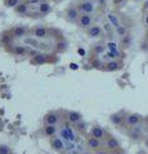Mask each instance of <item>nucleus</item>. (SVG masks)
I'll return each instance as SVG.
<instances>
[{
  "label": "nucleus",
  "instance_id": "nucleus-1",
  "mask_svg": "<svg viewBox=\"0 0 148 154\" xmlns=\"http://www.w3.org/2000/svg\"><path fill=\"white\" fill-rule=\"evenodd\" d=\"M79 11L80 13H87V14H94L95 9H97V4L94 0H83L79 3Z\"/></svg>",
  "mask_w": 148,
  "mask_h": 154
},
{
  "label": "nucleus",
  "instance_id": "nucleus-2",
  "mask_svg": "<svg viewBox=\"0 0 148 154\" xmlns=\"http://www.w3.org/2000/svg\"><path fill=\"white\" fill-rule=\"evenodd\" d=\"M94 17L93 14H87V13H81L80 14V18L77 21V26L80 28H84V30H88L90 26L94 25Z\"/></svg>",
  "mask_w": 148,
  "mask_h": 154
},
{
  "label": "nucleus",
  "instance_id": "nucleus-3",
  "mask_svg": "<svg viewBox=\"0 0 148 154\" xmlns=\"http://www.w3.org/2000/svg\"><path fill=\"white\" fill-rule=\"evenodd\" d=\"M28 33V28L23 25H18V26H14L12 30H11V36L13 38H18V40H22L23 37H26Z\"/></svg>",
  "mask_w": 148,
  "mask_h": 154
},
{
  "label": "nucleus",
  "instance_id": "nucleus-4",
  "mask_svg": "<svg viewBox=\"0 0 148 154\" xmlns=\"http://www.w3.org/2000/svg\"><path fill=\"white\" fill-rule=\"evenodd\" d=\"M31 35L35 36L36 38H39V40H46L48 35H49V31H48L46 27L41 26V25H37L31 30Z\"/></svg>",
  "mask_w": 148,
  "mask_h": 154
},
{
  "label": "nucleus",
  "instance_id": "nucleus-5",
  "mask_svg": "<svg viewBox=\"0 0 148 154\" xmlns=\"http://www.w3.org/2000/svg\"><path fill=\"white\" fill-rule=\"evenodd\" d=\"M104 148H106L108 152H116L120 149V143H118L116 137L108 136L107 135L106 139H104Z\"/></svg>",
  "mask_w": 148,
  "mask_h": 154
},
{
  "label": "nucleus",
  "instance_id": "nucleus-6",
  "mask_svg": "<svg viewBox=\"0 0 148 154\" xmlns=\"http://www.w3.org/2000/svg\"><path fill=\"white\" fill-rule=\"evenodd\" d=\"M66 122L67 123H71V125H77L81 119H83V114L77 110H68V112H66Z\"/></svg>",
  "mask_w": 148,
  "mask_h": 154
},
{
  "label": "nucleus",
  "instance_id": "nucleus-7",
  "mask_svg": "<svg viewBox=\"0 0 148 154\" xmlns=\"http://www.w3.org/2000/svg\"><path fill=\"white\" fill-rule=\"evenodd\" d=\"M80 11L77 7H68L66 9V18H67V21L70 22H77L79 18H80Z\"/></svg>",
  "mask_w": 148,
  "mask_h": 154
},
{
  "label": "nucleus",
  "instance_id": "nucleus-8",
  "mask_svg": "<svg viewBox=\"0 0 148 154\" xmlns=\"http://www.w3.org/2000/svg\"><path fill=\"white\" fill-rule=\"evenodd\" d=\"M140 122H142V117L138 113H129L125 117V125L128 127L138 126Z\"/></svg>",
  "mask_w": 148,
  "mask_h": 154
},
{
  "label": "nucleus",
  "instance_id": "nucleus-9",
  "mask_svg": "<svg viewBox=\"0 0 148 154\" xmlns=\"http://www.w3.org/2000/svg\"><path fill=\"white\" fill-rule=\"evenodd\" d=\"M44 125H58L61 122V114L57 112H49L44 116Z\"/></svg>",
  "mask_w": 148,
  "mask_h": 154
},
{
  "label": "nucleus",
  "instance_id": "nucleus-10",
  "mask_svg": "<svg viewBox=\"0 0 148 154\" xmlns=\"http://www.w3.org/2000/svg\"><path fill=\"white\" fill-rule=\"evenodd\" d=\"M87 33L90 38H98V37H102L103 36V27L102 26H98V25H93L90 26L88 30H87Z\"/></svg>",
  "mask_w": 148,
  "mask_h": 154
},
{
  "label": "nucleus",
  "instance_id": "nucleus-11",
  "mask_svg": "<svg viewBox=\"0 0 148 154\" xmlns=\"http://www.w3.org/2000/svg\"><path fill=\"white\" fill-rule=\"evenodd\" d=\"M90 136L97 137V139H99V140H103V139H106L107 132L102 126H99V125H94V126L92 127V130H90Z\"/></svg>",
  "mask_w": 148,
  "mask_h": 154
},
{
  "label": "nucleus",
  "instance_id": "nucleus-12",
  "mask_svg": "<svg viewBox=\"0 0 148 154\" xmlns=\"http://www.w3.org/2000/svg\"><path fill=\"white\" fill-rule=\"evenodd\" d=\"M11 46V53L16 57H22L27 54V46L25 44H12Z\"/></svg>",
  "mask_w": 148,
  "mask_h": 154
},
{
  "label": "nucleus",
  "instance_id": "nucleus-13",
  "mask_svg": "<svg viewBox=\"0 0 148 154\" xmlns=\"http://www.w3.org/2000/svg\"><path fill=\"white\" fill-rule=\"evenodd\" d=\"M87 148L92 152H97L102 148V140H99L97 137H93V136H89L87 139Z\"/></svg>",
  "mask_w": 148,
  "mask_h": 154
},
{
  "label": "nucleus",
  "instance_id": "nucleus-14",
  "mask_svg": "<svg viewBox=\"0 0 148 154\" xmlns=\"http://www.w3.org/2000/svg\"><path fill=\"white\" fill-rule=\"evenodd\" d=\"M22 41L26 46L34 48V49H40V46H41V40L36 38L35 36H26L22 38Z\"/></svg>",
  "mask_w": 148,
  "mask_h": 154
},
{
  "label": "nucleus",
  "instance_id": "nucleus-15",
  "mask_svg": "<svg viewBox=\"0 0 148 154\" xmlns=\"http://www.w3.org/2000/svg\"><path fill=\"white\" fill-rule=\"evenodd\" d=\"M41 132L45 137H54L58 132V127H57V125H44L41 128Z\"/></svg>",
  "mask_w": 148,
  "mask_h": 154
},
{
  "label": "nucleus",
  "instance_id": "nucleus-16",
  "mask_svg": "<svg viewBox=\"0 0 148 154\" xmlns=\"http://www.w3.org/2000/svg\"><path fill=\"white\" fill-rule=\"evenodd\" d=\"M128 136H129V139H131V140H135V141L140 140V139L143 137V131H142V128L139 127V125H138V126L131 127V128H129Z\"/></svg>",
  "mask_w": 148,
  "mask_h": 154
},
{
  "label": "nucleus",
  "instance_id": "nucleus-17",
  "mask_svg": "<svg viewBox=\"0 0 148 154\" xmlns=\"http://www.w3.org/2000/svg\"><path fill=\"white\" fill-rule=\"evenodd\" d=\"M50 146H52V149H54L55 152H59V153L65 152V143H63V140H62L61 137H55V136L52 137Z\"/></svg>",
  "mask_w": 148,
  "mask_h": 154
},
{
  "label": "nucleus",
  "instance_id": "nucleus-18",
  "mask_svg": "<svg viewBox=\"0 0 148 154\" xmlns=\"http://www.w3.org/2000/svg\"><path fill=\"white\" fill-rule=\"evenodd\" d=\"M49 60V55L45 54V53H37L35 57L31 58V63L32 64H45L46 62Z\"/></svg>",
  "mask_w": 148,
  "mask_h": 154
},
{
  "label": "nucleus",
  "instance_id": "nucleus-19",
  "mask_svg": "<svg viewBox=\"0 0 148 154\" xmlns=\"http://www.w3.org/2000/svg\"><path fill=\"white\" fill-rule=\"evenodd\" d=\"M37 12H39V14H40V17H44L45 14H48V13H50L52 12V5H50V3L49 2H40L39 4H37Z\"/></svg>",
  "mask_w": 148,
  "mask_h": 154
},
{
  "label": "nucleus",
  "instance_id": "nucleus-20",
  "mask_svg": "<svg viewBox=\"0 0 148 154\" xmlns=\"http://www.w3.org/2000/svg\"><path fill=\"white\" fill-rule=\"evenodd\" d=\"M125 117L126 116H124L122 113H113L109 116V122L115 125V126H121L125 122Z\"/></svg>",
  "mask_w": 148,
  "mask_h": 154
},
{
  "label": "nucleus",
  "instance_id": "nucleus-21",
  "mask_svg": "<svg viewBox=\"0 0 148 154\" xmlns=\"http://www.w3.org/2000/svg\"><path fill=\"white\" fill-rule=\"evenodd\" d=\"M121 67H122V64H121L118 60H116V59H111L109 62H107V63L104 64V69L108 71V72H116V71L120 69Z\"/></svg>",
  "mask_w": 148,
  "mask_h": 154
},
{
  "label": "nucleus",
  "instance_id": "nucleus-22",
  "mask_svg": "<svg viewBox=\"0 0 148 154\" xmlns=\"http://www.w3.org/2000/svg\"><path fill=\"white\" fill-rule=\"evenodd\" d=\"M106 18H107V21L111 23V25L113 26V28H116V27H118L121 25L120 23V19H118V17L113 12H109V13H107V16H106Z\"/></svg>",
  "mask_w": 148,
  "mask_h": 154
},
{
  "label": "nucleus",
  "instance_id": "nucleus-23",
  "mask_svg": "<svg viewBox=\"0 0 148 154\" xmlns=\"http://www.w3.org/2000/svg\"><path fill=\"white\" fill-rule=\"evenodd\" d=\"M14 12H16V14H18V16H25L28 12V5L26 3H20L14 8Z\"/></svg>",
  "mask_w": 148,
  "mask_h": 154
},
{
  "label": "nucleus",
  "instance_id": "nucleus-24",
  "mask_svg": "<svg viewBox=\"0 0 148 154\" xmlns=\"http://www.w3.org/2000/svg\"><path fill=\"white\" fill-rule=\"evenodd\" d=\"M106 49H107V46H106V44H95L94 46H93V53L95 55H101V54H103L104 51H106Z\"/></svg>",
  "mask_w": 148,
  "mask_h": 154
},
{
  "label": "nucleus",
  "instance_id": "nucleus-25",
  "mask_svg": "<svg viewBox=\"0 0 148 154\" xmlns=\"http://www.w3.org/2000/svg\"><path fill=\"white\" fill-rule=\"evenodd\" d=\"M115 33H116L118 37H124V36L128 35V28L124 26V25H120L118 27L115 28Z\"/></svg>",
  "mask_w": 148,
  "mask_h": 154
},
{
  "label": "nucleus",
  "instance_id": "nucleus-26",
  "mask_svg": "<svg viewBox=\"0 0 148 154\" xmlns=\"http://www.w3.org/2000/svg\"><path fill=\"white\" fill-rule=\"evenodd\" d=\"M55 49H57V51H66L67 50V42L66 41H58L55 44Z\"/></svg>",
  "mask_w": 148,
  "mask_h": 154
},
{
  "label": "nucleus",
  "instance_id": "nucleus-27",
  "mask_svg": "<svg viewBox=\"0 0 148 154\" xmlns=\"http://www.w3.org/2000/svg\"><path fill=\"white\" fill-rule=\"evenodd\" d=\"M106 46H107V49L109 51H113V53H116V54H118V51H117V44L115 41H108L107 44H106Z\"/></svg>",
  "mask_w": 148,
  "mask_h": 154
},
{
  "label": "nucleus",
  "instance_id": "nucleus-28",
  "mask_svg": "<svg viewBox=\"0 0 148 154\" xmlns=\"http://www.w3.org/2000/svg\"><path fill=\"white\" fill-rule=\"evenodd\" d=\"M4 4L8 8H16L20 4V0H4Z\"/></svg>",
  "mask_w": 148,
  "mask_h": 154
},
{
  "label": "nucleus",
  "instance_id": "nucleus-29",
  "mask_svg": "<svg viewBox=\"0 0 148 154\" xmlns=\"http://www.w3.org/2000/svg\"><path fill=\"white\" fill-rule=\"evenodd\" d=\"M112 30H113V26H112L108 21H104V22H103V31H106L107 33H111Z\"/></svg>",
  "mask_w": 148,
  "mask_h": 154
},
{
  "label": "nucleus",
  "instance_id": "nucleus-30",
  "mask_svg": "<svg viewBox=\"0 0 148 154\" xmlns=\"http://www.w3.org/2000/svg\"><path fill=\"white\" fill-rule=\"evenodd\" d=\"M12 149L9 148L8 145H4V144H2L0 145V154H12Z\"/></svg>",
  "mask_w": 148,
  "mask_h": 154
},
{
  "label": "nucleus",
  "instance_id": "nucleus-31",
  "mask_svg": "<svg viewBox=\"0 0 148 154\" xmlns=\"http://www.w3.org/2000/svg\"><path fill=\"white\" fill-rule=\"evenodd\" d=\"M37 53H39V49H34V48H28V51H27V55L28 57H35Z\"/></svg>",
  "mask_w": 148,
  "mask_h": 154
},
{
  "label": "nucleus",
  "instance_id": "nucleus-32",
  "mask_svg": "<svg viewBox=\"0 0 148 154\" xmlns=\"http://www.w3.org/2000/svg\"><path fill=\"white\" fill-rule=\"evenodd\" d=\"M121 42H122V45H124V46H128L129 44H130V36L126 35V36L121 37Z\"/></svg>",
  "mask_w": 148,
  "mask_h": 154
},
{
  "label": "nucleus",
  "instance_id": "nucleus-33",
  "mask_svg": "<svg viewBox=\"0 0 148 154\" xmlns=\"http://www.w3.org/2000/svg\"><path fill=\"white\" fill-rule=\"evenodd\" d=\"M77 131L79 132H85V123L83 122V119L80 121V123H77Z\"/></svg>",
  "mask_w": 148,
  "mask_h": 154
},
{
  "label": "nucleus",
  "instance_id": "nucleus-34",
  "mask_svg": "<svg viewBox=\"0 0 148 154\" xmlns=\"http://www.w3.org/2000/svg\"><path fill=\"white\" fill-rule=\"evenodd\" d=\"M126 0H112V4L116 7H122L124 4H125Z\"/></svg>",
  "mask_w": 148,
  "mask_h": 154
},
{
  "label": "nucleus",
  "instance_id": "nucleus-35",
  "mask_svg": "<svg viewBox=\"0 0 148 154\" xmlns=\"http://www.w3.org/2000/svg\"><path fill=\"white\" fill-rule=\"evenodd\" d=\"M93 66L95 67V68H103V63H102V62H99V60H94L93 62Z\"/></svg>",
  "mask_w": 148,
  "mask_h": 154
},
{
  "label": "nucleus",
  "instance_id": "nucleus-36",
  "mask_svg": "<svg viewBox=\"0 0 148 154\" xmlns=\"http://www.w3.org/2000/svg\"><path fill=\"white\" fill-rule=\"evenodd\" d=\"M140 49H142L143 51H148V41L142 42V45H140Z\"/></svg>",
  "mask_w": 148,
  "mask_h": 154
},
{
  "label": "nucleus",
  "instance_id": "nucleus-37",
  "mask_svg": "<svg viewBox=\"0 0 148 154\" xmlns=\"http://www.w3.org/2000/svg\"><path fill=\"white\" fill-rule=\"evenodd\" d=\"M94 154H108V152L107 150H103V149H99V150L94 152Z\"/></svg>",
  "mask_w": 148,
  "mask_h": 154
},
{
  "label": "nucleus",
  "instance_id": "nucleus-38",
  "mask_svg": "<svg viewBox=\"0 0 148 154\" xmlns=\"http://www.w3.org/2000/svg\"><path fill=\"white\" fill-rule=\"evenodd\" d=\"M144 25L148 27V13H146V16H144Z\"/></svg>",
  "mask_w": 148,
  "mask_h": 154
},
{
  "label": "nucleus",
  "instance_id": "nucleus-39",
  "mask_svg": "<svg viewBox=\"0 0 148 154\" xmlns=\"http://www.w3.org/2000/svg\"><path fill=\"white\" fill-rule=\"evenodd\" d=\"M143 9H144V11H148V0L144 3V5H143Z\"/></svg>",
  "mask_w": 148,
  "mask_h": 154
},
{
  "label": "nucleus",
  "instance_id": "nucleus-40",
  "mask_svg": "<svg viewBox=\"0 0 148 154\" xmlns=\"http://www.w3.org/2000/svg\"><path fill=\"white\" fill-rule=\"evenodd\" d=\"M81 154H94V153H93L92 150H85V152H83Z\"/></svg>",
  "mask_w": 148,
  "mask_h": 154
},
{
  "label": "nucleus",
  "instance_id": "nucleus-41",
  "mask_svg": "<svg viewBox=\"0 0 148 154\" xmlns=\"http://www.w3.org/2000/svg\"><path fill=\"white\" fill-rule=\"evenodd\" d=\"M144 145H146V148L148 149V137H146V140H144Z\"/></svg>",
  "mask_w": 148,
  "mask_h": 154
},
{
  "label": "nucleus",
  "instance_id": "nucleus-42",
  "mask_svg": "<svg viewBox=\"0 0 148 154\" xmlns=\"http://www.w3.org/2000/svg\"><path fill=\"white\" fill-rule=\"evenodd\" d=\"M79 53H81V54H83V55L85 54V51H84V49H79Z\"/></svg>",
  "mask_w": 148,
  "mask_h": 154
},
{
  "label": "nucleus",
  "instance_id": "nucleus-43",
  "mask_svg": "<svg viewBox=\"0 0 148 154\" xmlns=\"http://www.w3.org/2000/svg\"><path fill=\"white\" fill-rule=\"evenodd\" d=\"M98 2H99V3H103V2H104V0H98Z\"/></svg>",
  "mask_w": 148,
  "mask_h": 154
},
{
  "label": "nucleus",
  "instance_id": "nucleus-44",
  "mask_svg": "<svg viewBox=\"0 0 148 154\" xmlns=\"http://www.w3.org/2000/svg\"><path fill=\"white\" fill-rule=\"evenodd\" d=\"M147 41H148V32H147Z\"/></svg>",
  "mask_w": 148,
  "mask_h": 154
},
{
  "label": "nucleus",
  "instance_id": "nucleus-45",
  "mask_svg": "<svg viewBox=\"0 0 148 154\" xmlns=\"http://www.w3.org/2000/svg\"><path fill=\"white\" fill-rule=\"evenodd\" d=\"M80 2H83V0H80Z\"/></svg>",
  "mask_w": 148,
  "mask_h": 154
},
{
  "label": "nucleus",
  "instance_id": "nucleus-46",
  "mask_svg": "<svg viewBox=\"0 0 148 154\" xmlns=\"http://www.w3.org/2000/svg\"><path fill=\"white\" fill-rule=\"evenodd\" d=\"M12 154H14V153H12Z\"/></svg>",
  "mask_w": 148,
  "mask_h": 154
}]
</instances>
